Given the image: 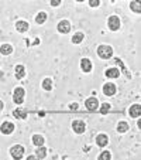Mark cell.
Instances as JSON below:
<instances>
[{
  "label": "cell",
  "mask_w": 141,
  "mask_h": 160,
  "mask_svg": "<svg viewBox=\"0 0 141 160\" xmlns=\"http://www.w3.org/2000/svg\"><path fill=\"white\" fill-rule=\"evenodd\" d=\"M13 130H14V125L12 122H3L0 126V132L3 135H10V133H13Z\"/></svg>",
  "instance_id": "ba28073f"
},
{
  "label": "cell",
  "mask_w": 141,
  "mask_h": 160,
  "mask_svg": "<svg viewBox=\"0 0 141 160\" xmlns=\"http://www.w3.org/2000/svg\"><path fill=\"white\" fill-rule=\"evenodd\" d=\"M10 154H12V157L13 159H21V157L24 156V148L23 146H20V145H16V146H13L12 149H10Z\"/></svg>",
  "instance_id": "7a4b0ae2"
},
{
  "label": "cell",
  "mask_w": 141,
  "mask_h": 160,
  "mask_svg": "<svg viewBox=\"0 0 141 160\" xmlns=\"http://www.w3.org/2000/svg\"><path fill=\"white\" fill-rule=\"evenodd\" d=\"M45 21H47V13L45 12H40L35 17V23L37 24H44Z\"/></svg>",
  "instance_id": "ac0fdd59"
},
{
  "label": "cell",
  "mask_w": 141,
  "mask_h": 160,
  "mask_svg": "<svg viewBox=\"0 0 141 160\" xmlns=\"http://www.w3.org/2000/svg\"><path fill=\"white\" fill-rule=\"evenodd\" d=\"M129 130V123L127 122H120V123L117 125V132L119 133H124Z\"/></svg>",
  "instance_id": "7402d4cb"
},
{
  "label": "cell",
  "mask_w": 141,
  "mask_h": 160,
  "mask_svg": "<svg viewBox=\"0 0 141 160\" xmlns=\"http://www.w3.org/2000/svg\"><path fill=\"white\" fill-rule=\"evenodd\" d=\"M42 88H44L45 91H51L52 89V79L45 78L44 81H42Z\"/></svg>",
  "instance_id": "cb8c5ba5"
},
{
  "label": "cell",
  "mask_w": 141,
  "mask_h": 160,
  "mask_svg": "<svg viewBox=\"0 0 141 160\" xmlns=\"http://www.w3.org/2000/svg\"><path fill=\"white\" fill-rule=\"evenodd\" d=\"M24 95H26V92L23 88H16L14 92H13V101L20 105V103H23V101H24Z\"/></svg>",
  "instance_id": "277c9868"
},
{
  "label": "cell",
  "mask_w": 141,
  "mask_h": 160,
  "mask_svg": "<svg viewBox=\"0 0 141 160\" xmlns=\"http://www.w3.org/2000/svg\"><path fill=\"white\" fill-rule=\"evenodd\" d=\"M129 115L131 116V118H138V116L141 115V105H138V103H134L133 106H130Z\"/></svg>",
  "instance_id": "30bf717a"
},
{
  "label": "cell",
  "mask_w": 141,
  "mask_h": 160,
  "mask_svg": "<svg viewBox=\"0 0 141 160\" xmlns=\"http://www.w3.org/2000/svg\"><path fill=\"white\" fill-rule=\"evenodd\" d=\"M49 3H51V6L57 7V6H59L61 4V0H49Z\"/></svg>",
  "instance_id": "83f0119b"
},
{
  "label": "cell",
  "mask_w": 141,
  "mask_h": 160,
  "mask_svg": "<svg viewBox=\"0 0 141 160\" xmlns=\"http://www.w3.org/2000/svg\"><path fill=\"white\" fill-rule=\"evenodd\" d=\"M81 68L83 72H90L92 71V62L89 58H82L81 60Z\"/></svg>",
  "instance_id": "7c38bea8"
},
{
  "label": "cell",
  "mask_w": 141,
  "mask_h": 160,
  "mask_svg": "<svg viewBox=\"0 0 141 160\" xmlns=\"http://www.w3.org/2000/svg\"><path fill=\"white\" fill-rule=\"evenodd\" d=\"M35 156L38 157V159H44V157L47 156V149L44 148V145L38 146V149H37V152H35Z\"/></svg>",
  "instance_id": "44dd1931"
},
{
  "label": "cell",
  "mask_w": 141,
  "mask_h": 160,
  "mask_svg": "<svg viewBox=\"0 0 141 160\" xmlns=\"http://www.w3.org/2000/svg\"><path fill=\"white\" fill-rule=\"evenodd\" d=\"M71 109H73V111H75V109H78V103H76V105H75V103H73V105H71Z\"/></svg>",
  "instance_id": "f1b7e54d"
},
{
  "label": "cell",
  "mask_w": 141,
  "mask_h": 160,
  "mask_svg": "<svg viewBox=\"0 0 141 160\" xmlns=\"http://www.w3.org/2000/svg\"><path fill=\"white\" fill-rule=\"evenodd\" d=\"M76 2H85V0H76Z\"/></svg>",
  "instance_id": "4dcf8cb0"
},
{
  "label": "cell",
  "mask_w": 141,
  "mask_h": 160,
  "mask_svg": "<svg viewBox=\"0 0 141 160\" xmlns=\"http://www.w3.org/2000/svg\"><path fill=\"white\" fill-rule=\"evenodd\" d=\"M72 129H73L75 133L81 135V133H83L85 130H86V125H85V122H82V121H73L72 122Z\"/></svg>",
  "instance_id": "8992f818"
},
{
  "label": "cell",
  "mask_w": 141,
  "mask_h": 160,
  "mask_svg": "<svg viewBox=\"0 0 141 160\" xmlns=\"http://www.w3.org/2000/svg\"><path fill=\"white\" fill-rule=\"evenodd\" d=\"M96 143L99 148H105V146H107V143H109V138L105 135V133H100V135L96 136Z\"/></svg>",
  "instance_id": "8fae6325"
},
{
  "label": "cell",
  "mask_w": 141,
  "mask_h": 160,
  "mask_svg": "<svg viewBox=\"0 0 141 160\" xmlns=\"http://www.w3.org/2000/svg\"><path fill=\"white\" fill-rule=\"evenodd\" d=\"M3 102H2V101H0V112H2V111H3Z\"/></svg>",
  "instance_id": "f546056e"
},
{
  "label": "cell",
  "mask_w": 141,
  "mask_h": 160,
  "mask_svg": "<svg viewBox=\"0 0 141 160\" xmlns=\"http://www.w3.org/2000/svg\"><path fill=\"white\" fill-rule=\"evenodd\" d=\"M120 18L117 17V16H111V17H109L107 20V26L109 28H110L111 31H117L119 28H120Z\"/></svg>",
  "instance_id": "3957f363"
},
{
  "label": "cell",
  "mask_w": 141,
  "mask_h": 160,
  "mask_svg": "<svg viewBox=\"0 0 141 160\" xmlns=\"http://www.w3.org/2000/svg\"><path fill=\"white\" fill-rule=\"evenodd\" d=\"M106 77L107 78H119L120 77V71L117 68H109V70H106Z\"/></svg>",
  "instance_id": "5bb4252c"
},
{
  "label": "cell",
  "mask_w": 141,
  "mask_h": 160,
  "mask_svg": "<svg viewBox=\"0 0 141 160\" xmlns=\"http://www.w3.org/2000/svg\"><path fill=\"white\" fill-rule=\"evenodd\" d=\"M83 38H85L83 33H75V36L72 37V42L73 44H79V42L83 41Z\"/></svg>",
  "instance_id": "603a6c76"
},
{
  "label": "cell",
  "mask_w": 141,
  "mask_h": 160,
  "mask_svg": "<svg viewBox=\"0 0 141 160\" xmlns=\"http://www.w3.org/2000/svg\"><path fill=\"white\" fill-rule=\"evenodd\" d=\"M24 77H26V68L23 65H17L16 67V78L23 79Z\"/></svg>",
  "instance_id": "2e32d148"
},
{
  "label": "cell",
  "mask_w": 141,
  "mask_h": 160,
  "mask_svg": "<svg viewBox=\"0 0 141 160\" xmlns=\"http://www.w3.org/2000/svg\"><path fill=\"white\" fill-rule=\"evenodd\" d=\"M85 106H86V109L87 111H90V112H95L97 108H99V101L96 99V98H87L86 99V102H85Z\"/></svg>",
  "instance_id": "5b68a950"
},
{
  "label": "cell",
  "mask_w": 141,
  "mask_h": 160,
  "mask_svg": "<svg viewBox=\"0 0 141 160\" xmlns=\"http://www.w3.org/2000/svg\"><path fill=\"white\" fill-rule=\"evenodd\" d=\"M110 157H111L110 152H103V153L99 156V159L100 160H106V159H110Z\"/></svg>",
  "instance_id": "484cf974"
},
{
  "label": "cell",
  "mask_w": 141,
  "mask_h": 160,
  "mask_svg": "<svg viewBox=\"0 0 141 160\" xmlns=\"http://www.w3.org/2000/svg\"><path fill=\"white\" fill-rule=\"evenodd\" d=\"M97 54L103 60H109L113 55V48H111L110 45H100L99 48H97Z\"/></svg>",
  "instance_id": "6da1fadb"
},
{
  "label": "cell",
  "mask_w": 141,
  "mask_h": 160,
  "mask_svg": "<svg viewBox=\"0 0 141 160\" xmlns=\"http://www.w3.org/2000/svg\"><path fill=\"white\" fill-rule=\"evenodd\" d=\"M16 28H17V31H20V33H26V31L28 30V23L24 20H20L16 23Z\"/></svg>",
  "instance_id": "4fadbf2b"
},
{
  "label": "cell",
  "mask_w": 141,
  "mask_h": 160,
  "mask_svg": "<svg viewBox=\"0 0 141 160\" xmlns=\"http://www.w3.org/2000/svg\"><path fill=\"white\" fill-rule=\"evenodd\" d=\"M13 115H14V118H17V119H26L27 118V111H24V109H21V108H17L14 112H13Z\"/></svg>",
  "instance_id": "9a60e30c"
},
{
  "label": "cell",
  "mask_w": 141,
  "mask_h": 160,
  "mask_svg": "<svg viewBox=\"0 0 141 160\" xmlns=\"http://www.w3.org/2000/svg\"><path fill=\"white\" fill-rule=\"evenodd\" d=\"M44 142H45V139L42 138L41 135H34L33 136V143L37 146V148H38V146H42L44 145Z\"/></svg>",
  "instance_id": "ffe728a7"
},
{
  "label": "cell",
  "mask_w": 141,
  "mask_h": 160,
  "mask_svg": "<svg viewBox=\"0 0 141 160\" xmlns=\"http://www.w3.org/2000/svg\"><path fill=\"white\" fill-rule=\"evenodd\" d=\"M130 9L134 13H141V0H134V2H131Z\"/></svg>",
  "instance_id": "e0dca14e"
},
{
  "label": "cell",
  "mask_w": 141,
  "mask_h": 160,
  "mask_svg": "<svg viewBox=\"0 0 141 160\" xmlns=\"http://www.w3.org/2000/svg\"><path fill=\"white\" fill-rule=\"evenodd\" d=\"M103 94L107 95V97H111V95L116 94V85L111 84V82H107V84L103 85Z\"/></svg>",
  "instance_id": "9c48e42d"
},
{
  "label": "cell",
  "mask_w": 141,
  "mask_h": 160,
  "mask_svg": "<svg viewBox=\"0 0 141 160\" xmlns=\"http://www.w3.org/2000/svg\"><path fill=\"white\" fill-rule=\"evenodd\" d=\"M58 31L61 34H68L71 31V23L68 20H62L59 21V24H58Z\"/></svg>",
  "instance_id": "52a82bcc"
},
{
  "label": "cell",
  "mask_w": 141,
  "mask_h": 160,
  "mask_svg": "<svg viewBox=\"0 0 141 160\" xmlns=\"http://www.w3.org/2000/svg\"><path fill=\"white\" fill-rule=\"evenodd\" d=\"M109 111H110V103H102V106H100V109H99L100 115H106Z\"/></svg>",
  "instance_id": "d4e9b609"
},
{
  "label": "cell",
  "mask_w": 141,
  "mask_h": 160,
  "mask_svg": "<svg viewBox=\"0 0 141 160\" xmlns=\"http://www.w3.org/2000/svg\"><path fill=\"white\" fill-rule=\"evenodd\" d=\"M100 4V0H89V6L90 7H97Z\"/></svg>",
  "instance_id": "4316f807"
},
{
  "label": "cell",
  "mask_w": 141,
  "mask_h": 160,
  "mask_svg": "<svg viewBox=\"0 0 141 160\" xmlns=\"http://www.w3.org/2000/svg\"><path fill=\"white\" fill-rule=\"evenodd\" d=\"M0 52H2L3 55H9V54L13 52V47L10 44H3L2 47H0Z\"/></svg>",
  "instance_id": "d6986e66"
}]
</instances>
